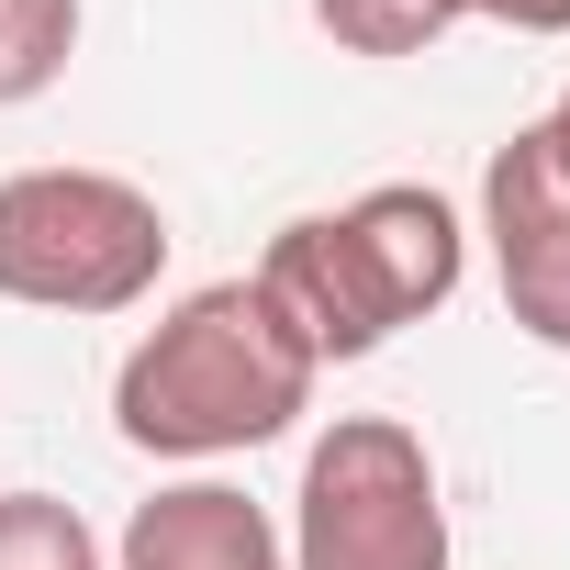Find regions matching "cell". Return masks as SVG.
<instances>
[{
    "mask_svg": "<svg viewBox=\"0 0 570 570\" xmlns=\"http://www.w3.org/2000/svg\"><path fill=\"white\" fill-rule=\"evenodd\" d=\"M314 347L279 325V303L257 279H202L179 292L112 370V436L135 459H246L268 436H292L314 414Z\"/></svg>",
    "mask_w": 570,
    "mask_h": 570,
    "instance_id": "obj_1",
    "label": "cell"
},
{
    "mask_svg": "<svg viewBox=\"0 0 570 570\" xmlns=\"http://www.w3.org/2000/svg\"><path fill=\"white\" fill-rule=\"evenodd\" d=\"M246 279L279 303V325L314 347V370H336V358H381L403 325H425V314L459 303L470 224H459L448 190L381 179V190H358L336 213H292Z\"/></svg>",
    "mask_w": 570,
    "mask_h": 570,
    "instance_id": "obj_2",
    "label": "cell"
},
{
    "mask_svg": "<svg viewBox=\"0 0 570 570\" xmlns=\"http://www.w3.org/2000/svg\"><path fill=\"white\" fill-rule=\"evenodd\" d=\"M168 268V213L124 168H12L0 179V303L23 314H135Z\"/></svg>",
    "mask_w": 570,
    "mask_h": 570,
    "instance_id": "obj_3",
    "label": "cell"
},
{
    "mask_svg": "<svg viewBox=\"0 0 570 570\" xmlns=\"http://www.w3.org/2000/svg\"><path fill=\"white\" fill-rule=\"evenodd\" d=\"M292 570H448V481L403 414H336L303 448Z\"/></svg>",
    "mask_w": 570,
    "mask_h": 570,
    "instance_id": "obj_4",
    "label": "cell"
},
{
    "mask_svg": "<svg viewBox=\"0 0 570 570\" xmlns=\"http://www.w3.org/2000/svg\"><path fill=\"white\" fill-rule=\"evenodd\" d=\"M470 235L492 246V292H503L514 336L570 358V179L548 168L537 124L481 157V224Z\"/></svg>",
    "mask_w": 570,
    "mask_h": 570,
    "instance_id": "obj_5",
    "label": "cell"
},
{
    "mask_svg": "<svg viewBox=\"0 0 570 570\" xmlns=\"http://www.w3.org/2000/svg\"><path fill=\"white\" fill-rule=\"evenodd\" d=\"M112 570H292V537H279L268 503H246L235 481H157L124 537H112Z\"/></svg>",
    "mask_w": 570,
    "mask_h": 570,
    "instance_id": "obj_6",
    "label": "cell"
},
{
    "mask_svg": "<svg viewBox=\"0 0 570 570\" xmlns=\"http://www.w3.org/2000/svg\"><path fill=\"white\" fill-rule=\"evenodd\" d=\"M79 57V0H0V112H23Z\"/></svg>",
    "mask_w": 570,
    "mask_h": 570,
    "instance_id": "obj_7",
    "label": "cell"
},
{
    "mask_svg": "<svg viewBox=\"0 0 570 570\" xmlns=\"http://www.w3.org/2000/svg\"><path fill=\"white\" fill-rule=\"evenodd\" d=\"M0 570H112V548L57 492H0Z\"/></svg>",
    "mask_w": 570,
    "mask_h": 570,
    "instance_id": "obj_8",
    "label": "cell"
},
{
    "mask_svg": "<svg viewBox=\"0 0 570 570\" xmlns=\"http://www.w3.org/2000/svg\"><path fill=\"white\" fill-rule=\"evenodd\" d=\"M314 23L347 46V57H425L459 35L448 0H314Z\"/></svg>",
    "mask_w": 570,
    "mask_h": 570,
    "instance_id": "obj_9",
    "label": "cell"
},
{
    "mask_svg": "<svg viewBox=\"0 0 570 570\" xmlns=\"http://www.w3.org/2000/svg\"><path fill=\"white\" fill-rule=\"evenodd\" d=\"M459 23H503V35H570V0H448Z\"/></svg>",
    "mask_w": 570,
    "mask_h": 570,
    "instance_id": "obj_10",
    "label": "cell"
},
{
    "mask_svg": "<svg viewBox=\"0 0 570 570\" xmlns=\"http://www.w3.org/2000/svg\"><path fill=\"white\" fill-rule=\"evenodd\" d=\"M537 146H548V168H559V179H570V90H559V101H548V112H537Z\"/></svg>",
    "mask_w": 570,
    "mask_h": 570,
    "instance_id": "obj_11",
    "label": "cell"
}]
</instances>
